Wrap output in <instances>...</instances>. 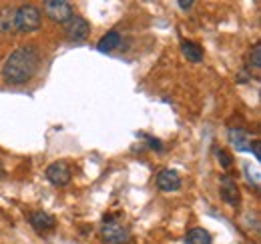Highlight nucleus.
<instances>
[{
  "mask_svg": "<svg viewBox=\"0 0 261 244\" xmlns=\"http://www.w3.org/2000/svg\"><path fill=\"white\" fill-rule=\"evenodd\" d=\"M40 54L34 46H22L8 54V58L2 64V78L6 84H27L38 70Z\"/></svg>",
  "mask_w": 261,
  "mask_h": 244,
  "instance_id": "obj_1",
  "label": "nucleus"
},
{
  "mask_svg": "<svg viewBox=\"0 0 261 244\" xmlns=\"http://www.w3.org/2000/svg\"><path fill=\"white\" fill-rule=\"evenodd\" d=\"M14 28L16 32H34L40 28V10L33 4L14 8Z\"/></svg>",
  "mask_w": 261,
  "mask_h": 244,
  "instance_id": "obj_2",
  "label": "nucleus"
},
{
  "mask_svg": "<svg viewBox=\"0 0 261 244\" xmlns=\"http://www.w3.org/2000/svg\"><path fill=\"white\" fill-rule=\"evenodd\" d=\"M65 34L70 42H83L91 34V24L83 16H70L65 22Z\"/></svg>",
  "mask_w": 261,
  "mask_h": 244,
  "instance_id": "obj_3",
  "label": "nucleus"
},
{
  "mask_svg": "<svg viewBox=\"0 0 261 244\" xmlns=\"http://www.w3.org/2000/svg\"><path fill=\"white\" fill-rule=\"evenodd\" d=\"M44 12L50 20L65 24L66 20L72 16V6L65 0H48V2H44Z\"/></svg>",
  "mask_w": 261,
  "mask_h": 244,
  "instance_id": "obj_4",
  "label": "nucleus"
},
{
  "mask_svg": "<svg viewBox=\"0 0 261 244\" xmlns=\"http://www.w3.org/2000/svg\"><path fill=\"white\" fill-rule=\"evenodd\" d=\"M100 236H102V242L107 244H129L130 240L129 230L121 224H115V222L105 224V228L100 230Z\"/></svg>",
  "mask_w": 261,
  "mask_h": 244,
  "instance_id": "obj_5",
  "label": "nucleus"
},
{
  "mask_svg": "<svg viewBox=\"0 0 261 244\" xmlns=\"http://www.w3.org/2000/svg\"><path fill=\"white\" fill-rule=\"evenodd\" d=\"M221 198H223V202H227L229 206H239L241 204V192H239V186L235 182V178L233 176H229V174H223L221 176Z\"/></svg>",
  "mask_w": 261,
  "mask_h": 244,
  "instance_id": "obj_6",
  "label": "nucleus"
},
{
  "mask_svg": "<svg viewBox=\"0 0 261 244\" xmlns=\"http://www.w3.org/2000/svg\"><path fill=\"white\" fill-rule=\"evenodd\" d=\"M70 176L72 174H70V168L66 162H53L46 168V178L55 186H66L70 182Z\"/></svg>",
  "mask_w": 261,
  "mask_h": 244,
  "instance_id": "obj_7",
  "label": "nucleus"
},
{
  "mask_svg": "<svg viewBox=\"0 0 261 244\" xmlns=\"http://www.w3.org/2000/svg\"><path fill=\"white\" fill-rule=\"evenodd\" d=\"M157 186L165 190V192H175L181 188V176L177 170L173 168H163L159 174H157Z\"/></svg>",
  "mask_w": 261,
  "mask_h": 244,
  "instance_id": "obj_8",
  "label": "nucleus"
},
{
  "mask_svg": "<svg viewBox=\"0 0 261 244\" xmlns=\"http://www.w3.org/2000/svg\"><path fill=\"white\" fill-rule=\"evenodd\" d=\"M229 142L235 146L237 152H249V144H251V134L243 128H231L229 130Z\"/></svg>",
  "mask_w": 261,
  "mask_h": 244,
  "instance_id": "obj_9",
  "label": "nucleus"
},
{
  "mask_svg": "<svg viewBox=\"0 0 261 244\" xmlns=\"http://www.w3.org/2000/svg\"><path fill=\"white\" fill-rule=\"evenodd\" d=\"M31 224L34 226V230H38V232H48V230H53L57 226V220H55L53 214L36 210V212L31 214Z\"/></svg>",
  "mask_w": 261,
  "mask_h": 244,
  "instance_id": "obj_10",
  "label": "nucleus"
},
{
  "mask_svg": "<svg viewBox=\"0 0 261 244\" xmlns=\"http://www.w3.org/2000/svg\"><path fill=\"white\" fill-rule=\"evenodd\" d=\"M121 42H123V38H121V34L117 30H109L100 40H98L97 48L98 52H105V54H109V52H113L117 46H121Z\"/></svg>",
  "mask_w": 261,
  "mask_h": 244,
  "instance_id": "obj_11",
  "label": "nucleus"
},
{
  "mask_svg": "<svg viewBox=\"0 0 261 244\" xmlns=\"http://www.w3.org/2000/svg\"><path fill=\"white\" fill-rule=\"evenodd\" d=\"M181 52H183V56L189 62L203 60V48L197 42H193V40H183L181 42Z\"/></svg>",
  "mask_w": 261,
  "mask_h": 244,
  "instance_id": "obj_12",
  "label": "nucleus"
},
{
  "mask_svg": "<svg viewBox=\"0 0 261 244\" xmlns=\"http://www.w3.org/2000/svg\"><path fill=\"white\" fill-rule=\"evenodd\" d=\"M211 234L205 228H191L185 236V244H211Z\"/></svg>",
  "mask_w": 261,
  "mask_h": 244,
  "instance_id": "obj_13",
  "label": "nucleus"
},
{
  "mask_svg": "<svg viewBox=\"0 0 261 244\" xmlns=\"http://www.w3.org/2000/svg\"><path fill=\"white\" fill-rule=\"evenodd\" d=\"M0 30L16 32V28H14V8H2L0 10Z\"/></svg>",
  "mask_w": 261,
  "mask_h": 244,
  "instance_id": "obj_14",
  "label": "nucleus"
},
{
  "mask_svg": "<svg viewBox=\"0 0 261 244\" xmlns=\"http://www.w3.org/2000/svg\"><path fill=\"white\" fill-rule=\"evenodd\" d=\"M249 62L253 68H261V42H255L253 48H251V54H249Z\"/></svg>",
  "mask_w": 261,
  "mask_h": 244,
  "instance_id": "obj_15",
  "label": "nucleus"
},
{
  "mask_svg": "<svg viewBox=\"0 0 261 244\" xmlns=\"http://www.w3.org/2000/svg\"><path fill=\"white\" fill-rule=\"evenodd\" d=\"M217 160L221 162V166H223V168H229V166L233 164V158H231V156L227 154V150H223V148H219V150H217Z\"/></svg>",
  "mask_w": 261,
  "mask_h": 244,
  "instance_id": "obj_16",
  "label": "nucleus"
},
{
  "mask_svg": "<svg viewBox=\"0 0 261 244\" xmlns=\"http://www.w3.org/2000/svg\"><path fill=\"white\" fill-rule=\"evenodd\" d=\"M145 140H147L149 148H153V150H157V152H163V142H161V140H157V138H153V136H145Z\"/></svg>",
  "mask_w": 261,
  "mask_h": 244,
  "instance_id": "obj_17",
  "label": "nucleus"
},
{
  "mask_svg": "<svg viewBox=\"0 0 261 244\" xmlns=\"http://www.w3.org/2000/svg\"><path fill=\"white\" fill-rule=\"evenodd\" d=\"M249 152H253L255 156V160H261V140H251V144H249Z\"/></svg>",
  "mask_w": 261,
  "mask_h": 244,
  "instance_id": "obj_18",
  "label": "nucleus"
},
{
  "mask_svg": "<svg viewBox=\"0 0 261 244\" xmlns=\"http://www.w3.org/2000/svg\"><path fill=\"white\" fill-rule=\"evenodd\" d=\"M179 6H181L183 10H189V8H193V2H191V0H187V2H185V0H179Z\"/></svg>",
  "mask_w": 261,
  "mask_h": 244,
  "instance_id": "obj_19",
  "label": "nucleus"
}]
</instances>
